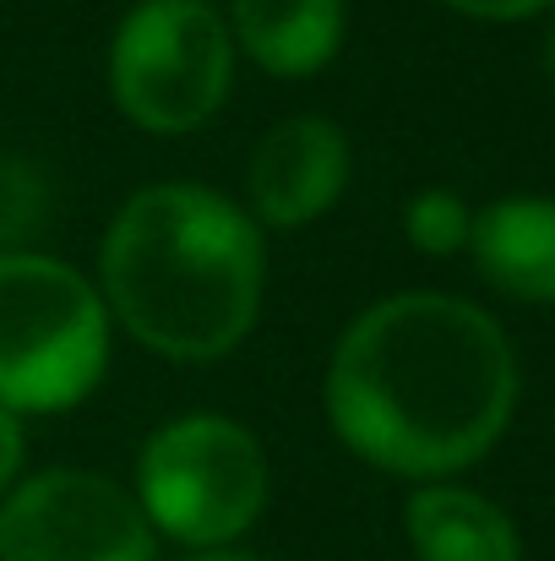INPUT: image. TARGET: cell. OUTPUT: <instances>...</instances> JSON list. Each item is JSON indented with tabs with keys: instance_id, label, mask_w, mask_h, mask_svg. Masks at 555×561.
<instances>
[{
	"instance_id": "3957f363",
	"label": "cell",
	"mask_w": 555,
	"mask_h": 561,
	"mask_svg": "<svg viewBox=\"0 0 555 561\" xmlns=\"http://www.w3.org/2000/svg\"><path fill=\"white\" fill-rule=\"evenodd\" d=\"M115 322L99 284L49 251H0V403L22 420L99 392Z\"/></svg>"
},
{
	"instance_id": "8992f818",
	"label": "cell",
	"mask_w": 555,
	"mask_h": 561,
	"mask_svg": "<svg viewBox=\"0 0 555 561\" xmlns=\"http://www.w3.org/2000/svg\"><path fill=\"white\" fill-rule=\"evenodd\" d=\"M0 561H164L131 485L99 469L49 463L0 502Z\"/></svg>"
},
{
	"instance_id": "2e32d148",
	"label": "cell",
	"mask_w": 555,
	"mask_h": 561,
	"mask_svg": "<svg viewBox=\"0 0 555 561\" xmlns=\"http://www.w3.org/2000/svg\"><path fill=\"white\" fill-rule=\"evenodd\" d=\"M545 66H551V82H555V22H551V33H545Z\"/></svg>"
},
{
	"instance_id": "5b68a950",
	"label": "cell",
	"mask_w": 555,
	"mask_h": 561,
	"mask_svg": "<svg viewBox=\"0 0 555 561\" xmlns=\"http://www.w3.org/2000/svg\"><path fill=\"white\" fill-rule=\"evenodd\" d=\"M234 38L212 0H137L109 33V104L148 137L212 126L234 93Z\"/></svg>"
},
{
	"instance_id": "30bf717a",
	"label": "cell",
	"mask_w": 555,
	"mask_h": 561,
	"mask_svg": "<svg viewBox=\"0 0 555 561\" xmlns=\"http://www.w3.org/2000/svg\"><path fill=\"white\" fill-rule=\"evenodd\" d=\"M403 535L414 561H523L512 513L458 480L414 485L403 502Z\"/></svg>"
},
{
	"instance_id": "52a82bcc",
	"label": "cell",
	"mask_w": 555,
	"mask_h": 561,
	"mask_svg": "<svg viewBox=\"0 0 555 561\" xmlns=\"http://www.w3.org/2000/svg\"><path fill=\"white\" fill-rule=\"evenodd\" d=\"M355 175L349 131L327 115H284L267 126L245 159V213L262 224V234H294L327 218Z\"/></svg>"
},
{
	"instance_id": "ba28073f",
	"label": "cell",
	"mask_w": 555,
	"mask_h": 561,
	"mask_svg": "<svg viewBox=\"0 0 555 561\" xmlns=\"http://www.w3.org/2000/svg\"><path fill=\"white\" fill-rule=\"evenodd\" d=\"M223 22L240 60L278 82H305L338 60L349 0H229Z\"/></svg>"
},
{
	"instance_id": "5bb4252c",
	"label": "cell",
	"mask_w": 555,
	"mask_h": 561,
	"mask_svg": "<svg viewBox=\"0 0 555 561\" xmlns=\"http://www.w3.org/2000/svg\"><path fill=\"white\" fill-rule=\"evenodd\" d=\"M441 5L458 16H474V22H523V16H540L555 0H441Z\"/></svg>"
},
{
	"instance_id": "8fae6325",
	"label": "cell",
	"mask_w": 555,
	"mask_h": 561,
	"mask_svg": "<svg viewBox=\"0 0 555 561\" xmlns=\"http://www.w3.org/2000/svg\"><path fill=\"white\" fill-rule=\"evenodd\" d=\"M55 196L38 164L0 159V251H38L33 240L49 229Z\"/></svg>"
},
{
	"instance_id": "7a4b0ae2",
	"label": "cell",
	"mask_w": 555,
	"mask_h": 561,
	"mask_svg": "<svg viewBox=\"0 0 555 561\" xmlns=\"http://www.w3.org/2000/svg\"><path fill=\"white\" fill-rule=\"evenodd\" d=\"M93 284L115 333L170 366H212L262 322L267 234L223 191L153 181L115 207Z\"/></svg>"
},
{
	"instance_id": "4fadbf2b",
	"label": "cell",
	"mask_w": 555,
	"mask_h": 561,
	"mask_svg": "<svg viewBox=\"0 0 555 561\" xmlns=\"http://www.w3.org/2000/svg\"><path fill=\"white\" fill-rule=\"evenodd\" d=\"M22 474H27V420L0 403V502L11 496Z\"/></svg>"
},
{
	"instance_id": "9c48e42d",
	"label": "cell",
	"mask_w": 555,
	"mask_h": 561,
	"mask_svg": "<svg viewBox=\"0 0 555 561\" xmlns=\"http://www.w3.org/2000/svg\"><path fill=\"white\" fill-rule=\"evenodd\" d=\"M469 256L496 295L555 306V196H501L479 207Z\"/></svg>"
},
{
	"instance_id": "9a60e30c",
	"label": "cell",
	"mask_w": 555,
	"mask_h": 561,
	"mask_svg": "<svg viewBox=\"0 0 555 561\" xmlns=\"http://www.w3.org/2000/svg\"><path fill=\"white\" fill-rule=\"evenodd\" d=\"M175 561H267V557L240 551V546H223V551H185V557H175Z\"/></svg>"
},
{
	"instance_id": "277c9868",
	"label": "cell",
	"mask_w": 555,
	"mask_h": 561,
	"mask_svg": "<svg viewBox=\"0 0 555 561\" xmlns=\"http://www.w3.org/2000/svg\"><path fill=\"white\" fill-rule=\"evenodd\" d=\"M131 496L159 540L181 551H223L262 524L273 463L245 420L190 409L148 431L137 447Z\"/></svg>"
},
{
	"instance_id": "6da1fadb",
	"label": "cell",
	"mask_w": 555,
	"mask_h": 561,
	"mask_svg": "<svg viewBox=\"0 0 555 561\" xmlns=\"http://www.w3.org/2000/svg\"><path fill=\"white\" fill-rule=\"evenodd\" d=\"M518 392L523 371L507 328L447 289L370 300L322 371V409L344 453L414 485L458 480L490 458Z\"/></svg>"
},
{
	"instance_id": "7c38bea8",
	"label": "cell",
	"mask_w": 555,
	"mask_h": 561,
	"mask_svg": "<svg viewBox=\"0 0 555 561\" xmlns=\"http://www.w3.org/2000/svg\"><path fill=\"white\" fill-rule=\"evenodd\" d=\"M403 234L419 256H458L474 234V207L452 186H425L403 207Z\"/></svg>"
}]
</instances>
